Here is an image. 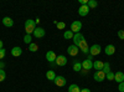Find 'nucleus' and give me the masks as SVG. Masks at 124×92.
<instances>
[{"label": "nucleus", "instance_id": "nucleus-1", "mask_svg": "<svg viewBox=\"0 0 124 92\" xmlns=\"http://www.w3.org/2000/svg\"><path fill=\"white\" fill-rule=\"evenodd\" d=\"M35 29H36V23H35V20H32V19L26 20V21H25V31H26V34H29V35L34 34Z\"/></svg>", "mask_w": 124, "mask_h": 92}, {"label": "nucleus", "instance_id": "nucleus-2", "mask_svg": "<svg viewBox=\"0 0 124 92\" xmlns=\"http://www.w3.org/2000/svg\"><path fill=\"white\" fill-rule=\"evenodd\" d=\"M81 30H82V23L79 21V20H76V21H73V23L71 24V31L72 33L78 34Z\"/></svg>", "mask_w": 124, "mask_h": 92}, {"label": "nucleus", "instance_id": "nucleus-3", "mask_svg": "<svg viewBox=\"0 0 124 92\" xmlns=\"http://www.w3.org/2000/svg\"><path fill=\"white\" fill-rule=\"evenodd\" d=\"M101 51H102V47L99 46V45H92L91 47H89V55H92V56H97V55H99L101 54Z\"/></svg>", "mask_w": 124, "mask_h": 92}, {"label": "nucleus", "instance_id": "nucleus-4", "mask_svg": "<svg viewBox=\"0 0 124 92\" xmlns=\"http://www.w3.org/2000/svg\"><path fill=\"white\" fill-rule=\"evenodd\" d=\"M93 78H94L97 82H102L103 80H106V74L103 72V71H96L94 75H93Z\"/></svg>", "mask_w": 124, "mask_h": 92}, {"label": "nucleus", "instance_id": "nucleus-5", "mask_svg": "<svg viewBox=\"0 0 124 92\" xmlns=\"http://www.w3.org/2000/svg\"><path fill=\"white\" fill-rule=\"evenodd\" d=\"M72 40H73V45H76V46L78 47V45L85 40V36L82 35L81 33H78V34H75V35H73V39H72Z\"/></svg>", "mask_w": 124, "mask_h": 92}, {"label": "nucleus", "instance_id": "nucleus-6", "mask_svg": "<svg viewBox=\"0 0 124 92\" xmlns=\"http://www.w3.org/2000/svg\"><path fill=\"white\" fill-rule=\"evenodd\" d=\"M54 82H55L56 86H58V87H63V86L66 85V82H67V80H66L63 76H56V78H55Z\"/></svg>", "mask_w": 124, "mask_h": 92}, {"label": "nucleus", "instance_id": "nucleus-7", "mask_svg": "<svg viewBox=\"0 0 124 92\" xmlns=\"http://www.w3.org/2000/svg\"><path fill=\"white\" fill-rule=\"evenodd\" d=\"M78 52H79V49H78L76 45H71V46H68V49H67V54H68L70 56H77Z\"/></svg>", "mask_w": 124, "mask_h": 92}, {"label": "nucleus", "instance_id": "nucleus-8", "mask_svg": "<svg viewBox=\"0 0 124 92\" xmlns=\"http://www.w3.org/2000/svg\"><path fill=\"white\" fill-rule=\"evenodd\" d=\"M45 34H46V31H45V29H42V27H36V29H35V31H34V36H35L36 39L44 37Z\"/></svg>", "mask_w": 124, "mask_h": 92}, {"label": "nucleus", "instance_id": "nucleus-9", "mask_svg": "<svg viewBox=\"0 0 124 92\" xmlns=\"http://www.w3.org/2000/svg\"><path fill=\"white\" fill-rule=\"evenodd\" d=\"M89 13V8L87 5H81L78 9V15L79 16H87Z\"/></svg>", "mask_w": 124, "mask_h": 92}, {"label": "nucleus", "instance_id": "nucleus-10", "mask_svg": "<svg viewBox=\"0 0 124 92\" xmlns=\"http://www.w3.org/2000/svg\"><path fill=\"white\" fill-rule=\"evenodd\" d=\"M66 64H67V57L66 56H63V55L57 56V59H56V65L57 66H65Z\"/></svg>", "mask_w": 124, "mask_h": 92}, {"label": "nucleus", "instance_id": "nucleus-11", "mask_svg": "<svg viewBox=\"0 0 124 92\" xmlns=\"http://www.w3.org/2000/svg\"><path fill=\"white\" fill-rule=\"evenodd\" d=\"M56 59H57V56L54 51H47L46 52V60L48 62H56Z\"/></svg>", "mask_w": 124, "mask_h": 92}, {"label": "nucleus", "instance_id": "nucleus-12", "mask_svg": "<svg viewBox=\"0 0 124 92\" xmlns=\"http://www.w3.org/2000/svg\"><path fill=\"white\" fill-rule=\"evenodd\" d=\"M78 49H79V50H82V52H83V54L89 52V47H88V44H87L86 40H83V41H82V42L78 45Z\"/></svg>", "mask_w": 124, "mask_h": 92}, {"label": "nucleus", "instance_id": "nucleus-13", "mask_svg": "<svg viewBox=\"0 0 124 92\" xmlns=\"http://www.w3.org/2000/svg\"><path fill=\"white\" fill-rule=\"evenodd\" d=\"M3 25L6 26V27H13V26H14V20H13L11 17L6 16V17L3 19Z\"/></svg>", "mask_w": 124, "mask_h": 92}, {"label": "nucleus", "instance_id": "nucleus-14", "mask_svg": "<svg viewBox=\"0 0 124 92\" xmlns=\"http://www.w3.org/2000/svg\"><path fill=\"white\" fill-rule=\"evenodd\" d=\"M104 52H106V55L112 56L113 54L116 52V46H114V45H107L106 49H104Z\"/></svg>", "mask_w": 124, "mask_h": 92}, {"label": "nucleus", "instance_id": "nucleus-15", "mask_svg": "<svg viewBox=\"0 0 124 92\" xmlns=\"http://www.w3.org/2000/svg\"><path fill=\"white\" fill-rule=\"evenodd\" d=\"M114 81H117L118 84L124 82V74L122 72V71H118V72L114 74Z\"/></svg>", "mask_w": 124, "mask_h": 92}, {"label": "nucleus", "instance_id": "nucleus-16", "mask_svg": "<svg viewBox=\"0 0 124 92\" xmlns=\"http://www.w3.org/2000/svg\"><path fill=\"white\" fill-rule=\"evenodd\" d=\"M21 54H23V49H21V47H19V46L13 47V50H11V55H13L14 57H19V56H21Z\"/></svg>", "mask_w": 124, "mask_h": 92}, {"label": "nucleus", "instance_id": "nucleus-17", "mask_svg": "<svg viewBox=\"0 0 124 92\" xmlns=\"http://www.w3.org/2000/svg\"><path fill=\"white\" fill-rule=\"evenodd\" d=\"M93 67V62L89 60H85L83 62H82V68H85V70H91Z\"/></svg>", "mask_w": 124, "mask_h": 92}, {"label": "nucleus", "instance_id": "nucleus-18", "mask_svg": "<svg viewBox=\"0 0 124 92\" xmlns=\"http://www.w3.org/2000/svg\"><path fill=\"white\" fill-rule=\"evenodd\" d=\"M103 66H104V62H102V61H99V60H97V61H94V62H93V67H94L97 71L103 70Z\"/></svg>", "mask_w": 124, "mask_h": 92}, {"label": "nucleus", "instance_id": "nucleus-19", "mask_svg": "<svg viewBox=\"0 0 124 92\" xmlns=\"http://www.w3.org/2000/svg\"><path fill=\"white\" fill-rule=\"evenodd\" d=\"M46 77H47V80H50V81H55V78H56L55 71H54V70H48L47 72H46Z\"/></svg>", "mask_w": 124, "mask_h": 92}, {"label": "nucleus", "instance_id": "nucleus-20", "mask_svg": "<svg viewBox=\"0 0 124 92\" xmlns=\"http://www.w3.org/2000/svg\"><path fill=\"white\" fill-rule=\"evenodd\" d=\"M87 6L89 8V10H91V9H94V8L98 6V1H97V0H88Z\"/></svg>", "mask_w": 124, "mask_h": 92}, {"label": "nucleus", "instance_id": "nucleus-21", "mask_svg": "<svg viewBox=\"0 0 124 92\" xmlns=\"http://www.w3.org/2000/svg\"><path fill=\"white\" fill-rule=\"evenodd\" d=\"M81 70H82V62H79V61H75V64H73V71L79 72Z\"/></svg>", "mask_w": 124, "mask_h": 92}, {"label": "nucleus", "instance_id": "nucleus-22", "mask_svg": "<svg viewBox=\"0 0 124 92\" xmlns=\"http://www.w3.org/2000/svg\"><path fill=\"white\" fill-rule=\"evenodd\" d=\"M68 92H81V88H79L76 84H72V85L68 87Z\"/></svg>", "mask_w": 124, "mask_h": 92}, {"label": "nucleus", "instance_id": "nucleus-23", "mask_svg": "<svg viewBox=\"0 0 124 92\" xmlns=\"http://www.w3.org/2000/svg\"><path fill=\"white\" fill-rule=\"evenodd\" d=\"M73 33L71 31V30H67V31H65L63 33V37L66 39V40H71V39H73Z\"/></svg>", "mask_w": 124, "mask_h": 92}, {"label": "nucleus", "instance_id": "nucleus-24", "mask_svg": "<svg viewBox=\"0 0 124 92\" xmlns=\"http://www.w3.org/2000/svg\"><path fill=\"white\" fill-rule=\"evenodd\" d=\"M29 50L31 51V52H36V51L39 50V45L35 44V42H31V44L29 45Z\"/></svg>", "mask_w": 124, "mask_h": 92}, {"label": "nucleus", "instance_id": "nucleus-25", "mask_svg": "<svg viewBox=\"0 0 124 92\" xmlns=\"http://www.w3.org/2000/svg\"><path fill=\"white\" fill-rule=\"evenodd\" d=\"M102 71H103V72H104L106 75H107L108 72H110L112 70H110V65H109V62H104V66H103V70H102Z\"/></svg>", "mask_w": 124, "mask_h": 92}, {"label": "nucleus", "instance_id": "nucleus-26", "mask_svg": "<svg viewBox=\"0 0 124 92\" xmlns=\"http://www.w3.org/2000/svg\"><path fill=\"white\" fill-rule=\"evenodd\" d=\"M24 42L30 45L31 42H32V36H31V35H29V34H26V35H25V37H24Z\"/></svg>", "mask_w": 124, "mask_h": 92}, {"label": "nucleus", "instance_id": "nucleus-27", "mask_svg": "<svg viewBox=\"0 0 124 92\" xmlns=\"http://www.w3.org/2000/svg\"><path fill=\"white\" fill-rule=\"evenodd\" d=\"M6 78V74H5V71L0 68V82H3V81Z\"/></svg>", "mask_w": 124, "mask_h": 92}, {"label": "nucleus", "instance_id": "nucleus-28", "mask_svg": "<svg viewBox=\"0 0 124 92\" xmlns=\"http://www.w3.org/2000/svg\"><path fill=\"white\" fill-rule=\"evenodd\" d=\"M106 78L109 80V81H113V80H114V74H113L112 71H110V72H108V74L106 75Z\"/></svg>", "mask_w": 124, "mask_h": 92}, {"label": "nucleus", "instance_id": "nucleus-29", "mask_svg": "<svg viewBox=\"0 0 124 92\" xmlns=\"http://www.w3.org/2000/svg\"><path fill=\"white\" fill-rule=\"evenodd\" d=\"M5 54H6L5 49H4V47H3V49H0V60H3V59L5 57Z\"/></svg>", "mask_w": 124, "mask_h": 92}, {"label": "nucleus", "instance_id": "nucleus-30", "mask_svg": "<svg viewBox=\"0 0 124 92\" xmlns=\"http://www.w3.org/2000/svg\"><path fill=\"white\" fill-rule=\"evenodd\" d=\"M56 25H57V27H58L60 30H62V29L66 27V24H65V23H57Z\"/></svg>", "mask_w": 124, "mask_h": 92}, {"label": "nucleus", "instance_id": "nucleus-31", "mask_svg": "<svg viewBox=\"0 0 124 92\" xmlns=\"http://www.w3.org/2000/svg\"><path fill=\"white\" fill-rule=\"evenodd\" d=\"M118 37L124 40V30H119V31H118Z\"/></svg>", "mask_w": 124, "mask_h": 92}, {"label": "nucleus", "instance_id": "nucleus-32", "mask_svg": "<svg viewBox=\"0 0 124 92\" xmlns=\"http://www.w3.org/2000/svg\"><path fill=\"white\" fill-rule=\"evenodd\" d=\"M118 90H119L120 92H124V82L119 84V87H118Z\"/></svg>", "mask_w": 124, "mask_h": 92}, {"label": "nucleus", "instance_id": "nucleus-33", "mask_svg": "<svg viewBox=\"0 0 124 92\" xmlns=\"http://www.w3.org/2000/svg\"><path fill=\"white\" fill-rule=\"evenodd\" d=\"M81 92H91V90H89V88H82Z\"/></svg>", "mask_w": 124, "mask_h": 92}, {"label": "nucleus", "instance_id": "nucleus-34", "mask_svg": "<svg viewBox=\"0 0 124 92\" xmlns=\"http://www.w3.org/2000/svg\"><path fill=\"white\" fill-rule=\"evenodd\" d=\"M4 66H5V65H4V62H3V61H0V68L3 70V68H4Z\"/></svg>", "mask_w": 124, "mask_h": 92}, {"label": "nucleus", "instance_id": "nucleus-35", "mask_svg": "<svg viewBox=\"0 0 124 92\" xmlns=\"http://www.w3.org/2000/svg\"><path fill=\"white\" fill-rule=\"evenodd\" d=\"M87 60H89V61H92V60H93V56H92V55H88V57H87Z\"/></svg>", "mask_w": 124, "mask_h": 92}, {"label": "nucleus", "instance_id": "nucleus-36", "mask_svg": "<svg viewBox=\"0 0 124 92\" xmlns=\"http://www.w3.org/2000/svg\"><path fill=\"white\" fill-rule=\"evenodd\" d=\"M0 49H3V41L0 40Z\"/></svg>", "mask_w": 124, "mask_h": 92}]
</instances>
